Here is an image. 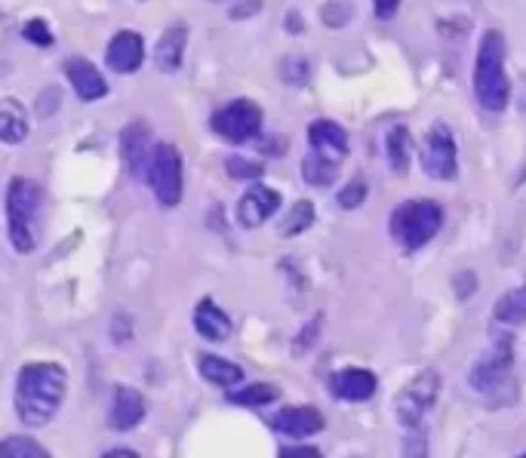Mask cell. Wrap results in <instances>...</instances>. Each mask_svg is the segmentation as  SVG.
Returning a JSON list of instances; mask_svg holds the SVG:
<instances>
[{
  "instance_id": "obj_1",
  "label": "cell",
  "mask_w": 526,
  "mask_h": 458,
  "mask_svg": "<svg viewBox=\"0 0 526 458\" xmlns=\"http://www.w3.org/2000/svg\"><path fill=\"white\" fill-rule=\"evenodd\" d=\"M68 391V372L62 363H25L16 376V415L25 428H44Z\"/></svg>"
},
{
  "instance_id": "obj_2",
  "label": "cell",
  "mask_w": 526,
  "mask_h": 458,
  "mask_svg": "<svg viewBox=\"0 0 526 458\" xmlns=\"http://www.w3.org/2000/svg\"><path fill=\"white\" fill-rule=\"evenodd\" d=\"M474 96L490 114H502L511 99V83L505 74V37L502 31L490 28L480 37L477 59H474Z\"/></svg>"
},
{
  "instance_id": "obj_3",
  "label": "cell",
  "mask_w": 526,
  "mask_h": 458,
  "mask_svg": "<svg viewBox=\"0 0 526 458\" xmlns=\"http://www.w3.org/2000/svg\"><path fill=\"white\" fill-rule=\"evenodd\" d=\"M40 206H44V191L34 179L16 176L7 185V234L16 253L28 256L37 249V234H40Z\"/></svg>"
},
{
  "instance_id": "obj_4",
  "label": "cell",
  "mask_w": 526,
  "mask_h": 458,
  "mask_svg": "<svg viewBox=\"0 0 526 458\" xmlns=\"http://www.w3.org/2000/svg\"><path fill=\"white\" fill-rule=\"evenodd\" d=\"M443 225V210L440 203L434 200H407L394 206L391 213V237L400 249H407V253H416L425 243H431L437 237Z\"/></svg>"
},
{
  "instance_id": "obj_5",
  "label": "cell",
  "mask_w": 526,
  "mask_h": 458,
  "mask_svg": "<svg viewBox=\"0 0 526 458\" xmlns=\"http://www.w3.org/2000/svg\"><path fill=\"white\" fill-rule=\"evenodd\" d=\"M145 179L151 185V194L160 206H179L185 194V176H182V154L170 142H157L148 160Z\"/></svg>"
},
{
  "instance_id": "obj_6",
  "label": "cell",
  "mask_w": 526,
  "mask_h": 458,
  "mask_svg": "<svg viewBox=\"0 0 526 458\" xmlns=\"http://www.w3.org/2000/svg\"><path fill=\"white\" fill-rule=\"evenodd\" d=\"M440 394V376L434 369H422L419 376H413L403 391L394 400V412H397V422L403 428H422V419L428 415V409L437 403Z\"/></svg>"
},
{
  "instance_id": "obj_7",
  "label": "cell",
  "mask_w": 526,
  "mask_h": 458,
  "mask_svg": "<svg viewBox=\"0 0 526 458\" xmlns=\"http://www.w3.org/2000/svg\"><path fill=\"white\" fill-rule=\"evenodd\" d=\"M213 133L228 145H244L262 133V108L250 99H234L210 120Z\"/></svg>"
},
{
  "instance_id": "obj_8",
  "label": "cell",
  "mask_w": 526,
  "mask_h": 458,
  "mask_svg": "<svg viewBox=\"0 0 526 458\" xmlns=\"http://www.w3.org/2000/svg\"><path fill=\"white\" fill-rule=\"evenodd\" d=\"M422 170L425 176L437 179V182H450L459 173V148H456V136L447 123H434L425 136V148H422Z\"/></svg>"
},
{
  "instance_id": "obj_9",
  "label": "cell",
  "mask_w": 526,
  "mask_h": 458,
  "mask_svg": "<svg viewBox=\"0 0 526 458\" xmlns=\"http://www.w3.org/2000/svg\"><path fill=\"white\" fill-rule=\"evenodd\" d=\"M511 369H514V351H511V342H496L493 351L483 354L474 369H471V388L477 394H499L505 388H511Z\"/></svg>"
},
{
  "instance_id": "obj_10",
  "label": "cell",
  "mask_w": 526,
  "mask_h": 458,
  "mask_svg": "<svg viewBox=\"0 0 526 458\" xmlns=\"http://www.w3.org/2000/svg\"><path fill=\"white\" fill-rule=\"evenodd\" d=\"M151 151H154V145H151V127H148L145 120H133V123H127L124 130H120V160H124L130 176L145 179Z\"/></svg>"
},
{
  "instance_id": "obj_11",
  "label": "cell",
  "mask_w": 526,
  "mask_h": 458,
  "mask_svg": "<svg viewBox=\"0 0 526 458\" xmlns=\"http://www.w3.org/2000/svg\"><path fill=\"white\" fill-rule=\"evenodd\" d=\"M145 412H148V403L142 391H136L133 385H117L111 394V406H108V428L133 431L136 425H142Z\"/></svg>"
},
{
  "instance_id": "obj_12",
  "label": "cell",
  "mask_w": 526,
  "mask_h": 458,
  "mask_svg": "<svg viewBox=\"0 0 526 458\" xmlns=\"http://www.w3.org/2000/svg\"><path fill=\"white\" fill-rule=\"evenodd\" d=\"M145 62V40L139 31L124 28L111 37V44L105 50V65L117 74H136Z\"/></svg>"
},
{
  "instance_id": "obj_13",
  "label": "cell",
  "mask_w": 526,
  "mask_h": 458,
  "mask_svg": "<svg viewBox=\"0 0 526 458\" xmlns=\"http://www.w3.org/2000/svg\"><path fill=\"white\" fill-rule=\"evenodd\" d=\"M65 77H68L71 90L80 102H96V99L108 96V83H105L102 71L84 56H71L65 62Z\"/></svg>"
},
{
  "instance_id": "obj_14",
  "label": "cell",
  "mask_w": 526,
  "mask_h": 458,
  "mask_svg": "<svg viewBox=\"0 0 526 458\" xmlns=\"http://www.w3.org/2000/svg\"><path fill=\"white\" fill-rule=\"evenodd\" d=\"M333 394L345 403H367L376 391H379V379L373 369H363V366H345L339 369L333 382H330Z\"/></svg>"
},
{
  "instance_id": "obj_15",
  "label": "cell",
  "mask_w": 526,
  "mask_h": 458,
  "mask_svg": "<svg viewBox=\"0 0 526 458\" xmlns=\"http://www.w3.org/2000/svg\"><path fill=\"white\" fill-rule=\"evenodd\" d=\"M277 210H280V194L268 185H253L244 197L237 200V222L244 228H259Z\"/></svg>"
},
{
  "instance_id": "obj_16",
  "label": "cell",
  "mask_w": 526,
  "mask_h": 458,
  "mask_svg": "<svg viewBox=\"0 0 526 458\" xmlns=\"http://www.w3.org/2000/svg\"><path fill=\"white\" fill-rule=\"evenodd\" d=\"M323 415L320 409L314 406H287L280 409L274 419H271V428L280 431L283 437H293V440H305V437H314L323 431Z\"/></svg>"
},
{
  "instance_id": "obj_17",
  "label": "cell",
  "mask_w": 526,
  "mask_h": 458,
  "mask_svg": "<svg viewBox=\"0 0 526 458\" xmlns=\"http://www.w3.org/2000/svg\"><path fill=\"white\" fill-rule=\"evenodd\" d=\"M308 142H311V151L330 157V160H339V163L348 154V133L336 120H314L308 127Z\"/></svg>"
},
{
  "instance_id": "obj_18",
  "label": "cell",
  "mask_w": 526,
  "mask_h": 458,
  "mask_svg": "<svg viewBox=\"0 0 526 458\" xmlns=\"http://www.w3.org/2000/svg\"><path fill=\"white\" fill-rule=\"evenodd\" d=\"M185 47H188V28L185 25H173L160 34L157 47H154V65L164 71V74H173L179 71L182 59H185Z\"/></svg>"
},
{
  "instance_id": "obj_19",
  "label": "cell",
  "mask_w": 526,
  "mask_h": 458,
  "mask_svg": "<svg viewBox=\"0 0 526 458\" xmlns=\"http://www.w3.org/2000/svg\"><path fill=\"white\" fill-rule=\"evenodd\" d=\"M194 329L207 342H225L231 336V317L213 299H204L194 308Z\"/></svg>"
},
{
  "instance_id": "obj_20",
  "label": "cell",
  "mask_w": 526,
  "mask_h": 458,
  "mask_svg": "<svg viewBox=\"0 0 526 458\" xmlns=\"http://www.w3.org/2000/svg\"><path fill=\"white\" fill-rule=\"evenodd\" d=\"M31 133L28 111L16 99H0V142L4 145H22Z\"/></svg>"
},
{
  "instance_id": "obj_21",
  "label": "cell",
  "mask_w": 526,
  "mask_h": 458,
  "mask_svg": "<svg viewBox=\"0 0 526 458\" xmlns=\"http://www.w3.org/2000/svg\"><path fill=\"white\" fill-rule=\"evenodd\" d=\"M197 366H200V376H204L210 385H216V388H237L240 382H244V369H240L237 363H231V360H225V357H216V354H204L197 360Z\"/></svg>"
},
{
  "instance_id": "obj_22",
  "label": "cell",
  "mask_w": 526,
  "mask_h": 458,
  "mask_svg": "<svg viewBox=\"0 0 526 458\" xmlns=\"http://www.w3.org/2000/svg\"><path fill=\"white\" fill-rule=\"evenodd\" d=\"M339 160H330V157H323L317 151H311L305 160H302V179L314 188H327L339 179Z\"/></svg>"
},
{
  "instance_id": "obj_23",
  "label": "cell",
  "mask_w": 526,
  "mask_h": 458,
  "mask_svg": "<svg viewBox=\"0 0 526 458\" xmlns=\"http://www.w3.org/2000/svg\"><path fill=\"white\" fill-rule=\"evenodd\" d=\"M385 148H388V163L394 173H407L410 166V157H413V139H410V130L407 127H394L385 139Z\"/></svg>"
},
{
  "instance_id": "obj_24",
  "label": "cell",
  "mask_w": 526,
  "mask_h": 458,
  "mask_svg": "<svg viewBox=\"0 0 526 458\" xmlns=\"http://www.w3.org/2000/svg\"><path fill=\"white\" fill-rule=\"evenodd\" d=\"M496 320L502 326H520V323H526V286L511 289V293H505L496 302Z\"/></svg>"
},
{
  "instance_id": "obj_25",
  "label": "cell",
  "mask_w": 526,
  "mask_h": 458,
  "mask_svg": "<svg viewBox=\"0 0 526 458\" xmlns=\"http://www.w3.org/2000/svg\"><path fill=\"white\" fill-rule=\"evenodd\" d=\"M311 225H314V203L311 200H299V203H293V210L283 216L280 234L283 237H296V234H305Z\"/></svg>"
},
{
  "instance_id": "obj_26",
  "label": "cell",
  "mask_w": 526,
  "mask_h": 458,
  "mask_svg": "<svg viewBox=\"0 0 526 458\" xmlns=\"http://www.w3.org/2000/svg\"><path fill=\"white\" fill-rule=\"evenodd\" d=\"M0 458H53L34 437H7L0 440Z\"/></svg>"
},
{
  "instance_id": "obj_27",
  "label": "cell",
  "mask_w": 526,
  "mask_h": 458,
  "mask_svg": "<svg viewBox=\"0 0 526 458\" xmlns=\"http://www.w3.org/2000/svg\"><path fill=\"white\" fill-rule=\"evenodd\" d=\"M277 394H280V391H277L274 385L259 382V385H247V388H240V391H231L228 400L237 403V406H265V403H274Z\"/></svg>"
},
{
  "instance_id": "obj_28",
  "label": "cell",
  "mask_w": 526,
  "mask_h": 458,
  "mask_svg": "<svg viewBox=\"0 0 526 458\" xmlns=\"http://www.w3.org/2000/svg\"><path fill=\"white\" fill-rule=\"evenodd\" d=\"M225 170H228L231 179H259L265 173V166L256 163V160H247V157H228Z\"/></svg>"
},
{
  "instance_id": "obj_29",
  "label": "cell",
  "mask_w": 526,
  "mask_h": 458,
  "mask_svg": "<svg viewBox=\"0 0 526 458\" xmlns=\"http://www.w3.org/2000/svg\"><path fill=\"white\" fill-rule=\"evenodd\" d=\"M363 200H367V182H363V179H354V182H348L339 191V206H342V210H357Z\"/></svg>"
},
{
  "instance_id": "obj_30",
  "label": "cell",
  "mask_w": 526,
  "mask_h": 458,
  "mask_svg": "<svg viewBox=\"0 0 526 458\" xmlns=\"http://www.w3.org/2000/svg\"><path fill=\"white\" fill-rule=\"evenodd\" d=\"M22 34H25V40H31L34 47H53V31H50V25H47L44 19L25 22Z\"/></svg>"
},
{
  "instance_id": "obj_31",
  "label": "cell",
  "mask_w": 526,
  "mask_h": 458,
  "mask_svg": "<svg viewBox=\"0 0 526 458\" xmlns=\"http://www.w3.org/2000/svg\"><path fill=\"white\" fill-rule=\"evenodd\" d=\"M403 458H428V434L422 428H410L403 440Z\"/></svg>"
},
{
  "instance_id": "obj_32",
  "label": "cell",
  "mask_w": 526,
  "mask_h": 458,
  "mask_svg": "<svg viewBox=\"0 0 526 458\" xmlns=\"http://www.w3.org/2000/svg\"><path fill=\"white\" fill-rule=\"evenodd\" d=\"M280 77L287 80V83H293V87H299V83L308 80V62H305V59H296V56L283 59V65H280Z\"/></svg>"
},
{
  "instance_id": "obj_33",
  "label": "cell",
  "mask_w": 526,
  "mask_h": 458,
  "mask_svg": "<svg viewBox=\"0 0 526 458\" xmlns=\"http://www.w3.org/2000/svg\"><path fill=\"white\" fill-rule=\"evenodd\" d=\"M348 19H351V7L342 4V0H336V4H327V7H323V25L342 28V25H348Z\"/></svg>"
},
{
  "instance_id": "obj_34",
  "label": "cell",
  "mask_w": 526,
  "mask_h": 458,
  "mask_svg": "<svg viewBox=\"0 0 526 458\" xmlns=\"http://www.w3.org/2000/svg\"><path fill=\"white\" fill-rule=\"evenodd\" d=\"M317 329H320V314L308 323V329H302V336L296 339V351H308L317 339Z\"/></svg>"
},
{
  "instance_id": "obj_35",
  "label": "cell",
  "mask_w": 526,
  "mask_h": 458,
  "mask_svg": "<svg viewBox=\"0 0 526 458\" xmlns=\"http://www.w3.org/2000/svg\"><path fill=\"white\" fill-rule=\"evenodd\" d=\"M277 458H323V455L314 446H287V449H280Z\"/></svg>"
},
{
  "instance_id": "obj_36",
  "label": "cell",
  "mask_w": 526,
  "mask_h": 458,
  "mask_svg": "<svg viewBox=\"0 0 526 458\" xmlns=\"http://www.w3.org/2000/svg\"><path fill=\"white\" fill-rule=\"evenodd\" d=\"M373 10L379 19H394L400 10V0H373Z\"/></svg>"
},
{
  "instance_id": "obj_37",
  "label": "cell",
  "mask_w": 526,
  "mask_h": 458,
  "mask_svg": "<svg viewBox=\"0 0 526 458\" xmlns=\"http://www.w3.org/2000/svg\"><path fill=\"white\" fill-rule=\"evenodd\" d=\"M262 4H259V0H250V4H244V7H234L231 10V19H247V13H256Z\"/></svg>"
},
{
  "instance_id": "obj_38",
  "label": "cell",
  "mask_w": 526,
  "mask_h": 458,
  "mask_svg": "<svg viewBox=\"0 0 526 458\" xmlns=\"http://www.w3.org/2000/svg\"><path fill=\"white\" fill-rule=\"evenodd\" d=\"M102 458H142L139 452H133V449H108Z\"/></svg>"
},
{
  "instance_id": "obj_39",
  "label": "cell",
  "mask_w": 526,
  "mask_h": 458,
  "mask_svg": "<svg viewBox=\"0 0 526 458\" xmlns=\"http://www.w3.org/2000/svg\"><path fill=\"white\" fill-rule=\"evenodd\" d=\"M213 4H222V0H213Z\"/></svg>"
},
{
  "instance_id": "obj_40",
  "label": "cell",
  "mask_w": 526,
  "mask_h": 458,
  "mask_svg": "<svg viewBox=\"0 0 526 458\" xmlns=\"http://www.w3.org/2000/svg\"><path fill=\"white\" fill-rule=\"evenodd\" d=\"M520 458H526V455H520Z\"/></svg>"
}]
</instances>
